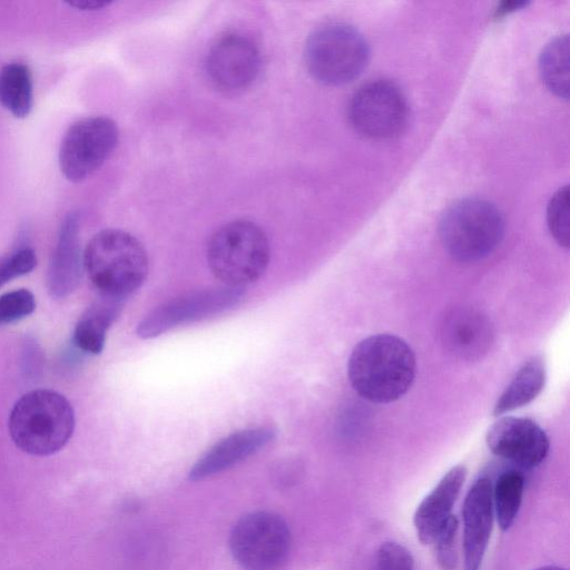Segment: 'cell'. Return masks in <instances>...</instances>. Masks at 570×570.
Returning a JSON list of instances; mask_svg holds the SVG:
<instances>
[{"mask_svg": "<svg viewBox=\"0 0 570 570\" xmlns=\"http://www.w3.org/2000/svg\"><path fill=\"white\" fill-rule=\"evenodd\" d=\"M539 69L547 88L558 97H569V36L552 39L543 48Z\"/></svg>", "mask_w": 570, "mask_h": 570, "instance_id": "44dd1931", "label": "cell"}, {"mask_svg": "<svg viewBox=\"0 0 570 570\" xmlns=\"http://www.w3.org/2000/svg\"><path fill=\"white\" fill-rule=\"evenodd\" d=\"M348 119L358 134L372 139H389L406 127L409 105L397 85L387 79H375L354 92L348 104Z\"/></svg>", "mask_w": 570, "mask_h": 570, "instance_id": "ba28073f", "label": "cell"}, {"mask_svg": "<svg viewBox=\"0 0 570 570\" xmlns=\"http://www.w3.org/2000/svg\"><path fill=\"white\" fill-rule=\"evenodd\" d=\"M212 273L226 286L244 287L257 281L269 262V242L265 232L247 219L219 227L207 244Z\"/></svg>", "mask_w": 570, "mask_h": 570, "instance_id": "277c9868", "label": "cell"}, {"mask_svg": "<svg viewBox=\"0 0 570 570\" xmlns=\"http://www.w3.org/2000/svg\"><path fill=\"white\" fill-rule=\"evenodd\" d=\"M83 269L100 296L125 299L145 282L148 255L134 235L108 228L88 242Z\"/></svg>", "mask_w": 570, "mask_h": 570, "instance_id": "7a4b0ae2", "label": "cell"}, {"mask_svg": "<svg viewBox=\"0 0 570 570\" xmlns=\"http://www.w3.org/2000/svg\"><path fill=\"white\" fill-rule=\"evenodd\" d=\"M547 223L556 242L568 248L570 244L568 185L560 187L551 197L547 208Z\"/></svg>", "mask_w": 570, "mask_h": 570, "instance_id": "603a6c76", "label": "cell"}, {"mask_svg": "<svg viewBox=\"0 0 570 570\" xmlns=\"http://www.w3.org/2000/svg\"><path fill=\"white\" fill-rule=\"evenodd\" d=\"M297 475L294 465L285 464L276 470L274 481L279 488H289L296 482Z\"/></svg>", "mask_w": 570, "mask_h": 570, "instance_id": "83f0119b", "label": "cell"}, {"mask_svg": "<svg viewBox=\"0 0 570 570\" xmlns=\"http://www.w3.org/2000/svg\"><path fill=\"white\" fill-rule=\"evenodd\" d=\"M415 372L412 348L392 334H376L362 340L347 362V376L354 391L376 404H387L402 397L411 389Z\"/></svg>", "mask_w": 570, "mask_h": 570, "instance_id": "6da1fadb", "label": "cell"}, {"mask_svg": "<svg viewBox=\"0 0 570 570\" xmlns=\"http://www.w3.org/2000/svg\"><path fill=\"white\" fill-rule=\"evenodd\" d=\"M83 268L79 238V220L69 214L61 225L48 273L47 287L55 298H65L78 286Z\"/></svg>", "mask_w": 570, "mask_h": 570, "instance_id": "2e32d148", "label": "cell"}, {"mask_svg": "<svg viewBox=\"0 0 570 570\" xmlns=\"http://www.w3.org/2000/svg\"><path fill=\"white\" fill-rule=\"evenodd\" d=\"M36 308L33 294L20 288L0 296V325L10 324L30 315Z\"/></svg>", "mask_w": 570, "mask_h": 570, "instance_id": "d4e9b609", "label": "cell"}, {"mask_svg": "<svg viewBox=\"0 0 570 570\" xmlns=\"http://www.w3.org/2000/svg\"><path fill=\"white\" fill-rule=\"evenodd\" d=\"M492 481L480 476L470 487L462 507L465 570H479L489 546L494 510Z\"/></svg>", "mask_w": 570, "mask_h": 570, "instance_id": "5bb4252c", "label": "cell"}, {"mask_svg": "<svg viewBox=\"0 0 570 570\" xmlns=\"http://www.w3.org/2000/svg\"><path fill=\"white\" fill-rule=\"evenodd\" d=\"M464 465L451 468L417 505L413 524L416 537L423 544H432L442 525L452 515L453 505L465 481Z\"/></svg>", "mask_w": 570, "mask_h": 570, "instance_id": "e0dca14e", "label": "cell"}, {"mask_svg": "<svg viewBox=\"0 0 570 570\" xmlns=\"http://www.w3.org/2000/svg\"><path fill=\"white\" fill-rule=\"evenodd\" d=\"M291 544L286 521L268 511L243 515L229 535L230 553L244 570H277L286 562Z\"/></svg>", "mask_w": 570, "mask_h": 570, "instance_id": "52a82bcc", "label": "cell"}, {"mask_svg": "<svg viewBox=\"0 0 570 570\" xmlns=\"http://www.w3.org/2000/svg\"><path fill=\"white\" fill-rule=\"evenodd\" d=\"M527 3L523 1H505L502 2L501 6L495 10V17L505 14L507 12L513 11L518 8L525 6Z\"/></svg>", "mask_w": 570, "mask_h": 570, "instance_id": "f546056e", "label": "cell"}, {"mask_svg": "<svg viewBox=\"0 0 570 570\" xmlns=\"http://www.w3.org/2000/svg\"><path fill=\"white\" fill-rule=\"evenodd\" d=\"M37 265L32 248L22 247L0 258V287L11 279L31 272Z\"/></svg>", "mask_w": 570, "mask_h": 570, "instance_id": "484cf974", "label": "cell"}, {"mask_svg": "<svg viewBox=\"0 0 570 570\" xmlns=\"http://www.w3.org/2000/svg\"><path fill=\"white\" fill-rule=\"evenodd\" d=\"M546 383V365L540 356L527 361L494 404L493 415L499 416L527 405L542 391Z\"/></svg>", "mask_w": 570, "mask_h": 570, "instance_id": "d6986e66", "label": "cell"}, {"mask_svg": "<svg viewBox=\"0 0 570 570\" xmlns=\"http://www.w3.org/2000/svg\"><path fill=\"white\" fill-rule=\"evenodd\" d=\"M440 239L456 261L475 262L490 255L504 235V219L491 202L462 198L452 204L439 224Z\"/></svg>", "mask_w": 570, "mask_h": 570, "instance_id": "5b68a950", "label": "cell"}, {"mask_svg": "<svg viewBox=\"0 0 570 570\" xmlns=\"http://www.w3.org/2000/svg\"><path fill=\"white\" fill-rule=\"evenodd\" d=\"M117 124L106 116L75 121L65 132L59 148V166L63 176L79 183L98 170L118 144Z\"/></svg>", "mask_w": 570, "mask_h": 570, "instance_id": "9c48e42d", "label": "cell"}, {"mask_svg": "<svg viewBox=\"0 0 570 570\" xmlns=\"http://www.w3.org/2000/svg\"><path fill=\"white\" fill-rule=\"evenodd\" d=\"M0 104L16 118H26L32 109V77L29 67L10 62L0 69Z\"/></svg>", "mask_w": 570, "mask_h": 570, "instance_id": "ffe728a7", "label": "cell"}, {"mask_svg": "<svg viewBox=\"0 0 570 570\" xmlns=\"http://www.w3.org/2000/svg\"><path fill=\"white\" fill-rule=\"evenodd\" d=\"M458 530L459 520L455 515H451L432 542L436 562L442 570H454L456 566L455 540Z\"/></svg>", "mask_w": 570, "mask_h": 570, "instance_id": "cb8c5ba5", "label": "cell"}, {"mask_svg": "<svg viewBox=\"0 0 570 570\" xmlns=\"http://www.w3.org/2000/svg\"><path fill=\"white\" fill-rule=\"evenodd\" d=\"M68 6L73 7L78 10H99L107 6H109L111 2L106 0H71L66 2Z\"/></svg>", "mask_w": 570, "mask_h": 570, "instance_id": "f1b7e54d", "label": "cell"}, {"mask_svg": "<svg viewBox=\"0 0 570 570\" xmlns=\"http://www.w3.org/2000/svg\"><path fill=\"white\" fill-rule=\"evenodd\" d=\"M276 431L269 426L244 429L212 445L190 468L188 479L204 480L222 473L256 454L269 444Z\"/></svg>", "mask_w": 570, "mask_h": 570, "instance_id": "9a60e30c", "label": "cell"}, {"mask_svg": "<svg viewBox=\"0 0 570 570\" xmlns=\"http://www.w3.org/2000/svg\"><path fill=\"white\" fill-rule=\"evenodd\" d=\"M124 299L101 296L77 322L72 342L77 348L99 354L105 346L106 335L118 317Z\"/></svg>", "mask_w": 570, "mask_h": 570, "instance_id": "ac0fdd59", "label": "cell"}, {"mask_svg": "<svg viewBox=\"0 0 570 570\" xmlns=\"http://www.w3.org/2000/svg\"><path fill=\"white\" fill-rule=\"evenodd\" d=\"M493 326L489 317L471 306L446 313L440 327L444 350L460 361H478L491 348Z\"/></svg>", "mask_w": 570, "mask_h": 570, "instance_id": "4fadbf2b", "label": "cell"}, {"mask_svg": "<svg viewBox=\"0 0 570 570\" xmlns=\"http://www.w3.org/2000/svg\"><path fill=\"white\" fill-rule=\"evenodd\" d=\"M534 570H567V569L558 567V566H544V567L537 568Z\"/></svg>", "mask_w": 570, "mask_h": 570, "instance_id": "4dcf8cb0", "label": "cell"}, {"mask_svg": "<svg viewBox=\"0 0 570 570\" xmlns=\"http://www.w3.org/2000/svg\"><path fill=\"white\" fill-rule=\"evenodd\" d=\"M485 440L494 455L524 469L541 464L550 448L544 430L528 417L499 419L489 428Z\"/></svg>", "mask_w": 570, "mask_h": 570, "instance_id": "7c38bea8", "label": "cell"}, {"mask_svg": "<svg viewBox=\"0 0 570 570\" xmlns=\"http://www.w3.org/2000/svg\"><path fill=\"white\" fill-rule=\"evenodd\" d=\"M524 491L523 474L514 469L502 472L492 485V501L497 522L502 531L514 523Z\"/></svg>", "mask_w": 570, "mask_h": 570, "instance_id": "7402d4cb", "label": "cell"}, {"mask_svg": "<svg viewBox=\"0 0 570 570\" xmlns=\"http://www.w3.org/2000/svg\"><path fill=\"white\" fill-rule=\"evenodd\" d=\"M205 69L209 81L225 92L249 88L262 69L258 46L247 36L227 33L208 50Z\"/></svg>", "mask_w": 570, "mask_h": 570, "instance_id": "8fae6325", "label": "cell"}, {"mask_svg": "<svg viewBox=\"0 0 570 570\" xmlns=\"http://www.w3.org/2000/svg\"><path fill=\"white\" fill-rule=\"evenodd\" d=\"M370 58L364 36L353 26L331 21L308 36L304 60L311 76L326 86H341L360 76Z\"/></svg>", "mask_w": 570, "mask_h": 570, "instance_id": "8992f818", "label": "cell"}, {"mask_svg": "<svg viewBox=\"0 0 570 570\" xmlns=\"http://www.w3.org/2000/svg\"><path fill=\"white\" fill-rule=\"evenodd\" d=\"M8 429L23 452L45 456L61 450L75 430V413L60 393L40 389L23 394L12 406Z\"/></svg>", "mask_w": 570, "mask_h": 570, "instance_id": "3957f363", "label": "cell"}, {"mask_svg": "<svg viewBox=\"0 0 570 570\" xmlns=\"http://www.w3.org/2000/svg\"><path fill=\"white\" fill-rule=\"evenodd\" d=\"M244 287L219 286L190 292L150 311L137 325L141 338H153L173 328L209 318L237 306Z\"/></svg>", "mask_w": 570, "mask_h": 570, "instance_id": "30bf717a", "label": "cell"}, {"mask_svg": "<svg viewBox=\"0 0 570 570\" xmlns=\"http://www.w3.org/2000/svg\"><path fill=\"white\" fill-rule=\"evenodd\" d=\"M376 564L377 570H413L414 560L404 546L387 541L377 550Z\"/></svg>", "mask_w": 570, "mask_h": 570, "instance_id": "4316f807", "label": "cell"}]
</instances>
